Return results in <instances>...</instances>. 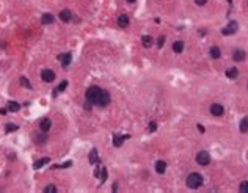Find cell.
<instances>
[{"instance_id": "obj_1", "label": "cell", "mask_w": 248, "mask_h": 193, "mask_svg": "<svg viewBox=\"0 0 248 193\" xmlns=\"http://www.w3.org/2000/svg\"><path fill=\"white\" fill-rule=\"evenodd\" d=\"M85 99L90 101L93 105H98V107H107L110 104V94L109 91H105L99 87H96V85H93V87H90L87 90V93H85Z\"/></svg>"}, {"instance_id": "obj_2", "label": "cell", "mask_w": 248, "mask_h": 193, "mask_svg": "<svg viewBox=\"0 0 248 193\" xmlns=\"http://www.w3.org/2000/svg\"><path fill=\"white\" fill-rule=\"evenodd\" d=\"M185 184H187V187L192 188V190L199 188V187L203 185V176H201L199 173H192V174H189V177H187V180H185Z\"/></svg>"}, {"instance_id": "obj_3", "label": "cell", "mask_w": 248, "mask_h": 193, "mask_svg": "<svg viewBox=\"0 0 248 193\" xmlns=\"http://www.w3.org/2000/svg\"><path fill=\"white\" fill-rule=\"evenodd\" d=\"M209 162H210V155H209V152L201 151V152L196 154V163H198V165L206 166V165H209Z\"/></svg>"}, {"instance_id": "obj_4", "label": "cell", "mask_w": 248, "mask_h": 193, "mask_svg": "<svg viewBox=\"0 0 248 193\" xmlns=\"http://www.w3.org/2000/svg\"><path fill=\"white\" fill-rule=\"evenodd\" d=\"M237 28H239V24L235 22V20H231V22L226 25L223 30H221V35H225V36H229V35H234L235 31H237Z\"/></svg>"}, {"instance_id": "obj_5", "label": "cell", "mask_w": 248, "mask_h": 193, "mask_svg": "<svg viewBox=\"0 0 248 193\" xmlns=\"http://www.w3.org/2000/svg\"><path fill=\"white\" fill-rule=\"evenodd\" d=\"M41 79L46 83H52L53 80H55V72H53L52 69H44L41 72Z\"/></svg>"}, {"instance_id": "obj_6", "label": "cell", "mask_w": 248, "mask_h": 193, "mask_svg": "<svg viewBox=\"0 0 248 193\" xmlns=\"http://www.w3.org/2000/svg\"><path fill=\"white\" fill-rule=\"evenodd\" d=\"M50 127H52V121L49 120V118H42L41 123H39V130L42 134H47L50 130Z\"/></svg>"}, {"instance_id": "obj_7", "label": "cell", "mask_w": 248, "mask_h": 193, "mask_svg": "<svg viewBox=\"0 0 248 193\" xmlns=\"http://www.w3.org/2000/svg\"><path fill=\"white\" fill-rule=\"evenodd\" d=\"M210 113L214 116H221L225 113V107L221 104H212L210 105Z\"/></svg>"}, {"instance_id": "obj_8", "label": "cell", "mask_w": 248, "mask_h": 193, "mask_svg": "<svg viewBox=\"0 0 248 193\" xmlns=\"http://www.w3.org/2000/svg\"><path fill=\"white\" fill-rule=\"evenodd\" d=\"M58 60H60V63L63 64L64 68L66 66H69V63H71V60H72V55L69 52H66V53H61V55L58 57Z\"/></svg>"}, {"instance_id": "obj_9", "label": "cell", "mask_w": 248, "mask_h": 193, "mask_svg": "<svg viewBox=\"0 0 248 193\" xmlns=\"http://www.w3.org/2000/svg\"><path fill=\"white\" fill-rule=\"evenodd\" d=\"M156 171L159 174H164L167 171V162H164V160H157L156 162Z\"/></svg>"}, {"instance_id": "obj_10", "label": "cell", "mask_w": 248, "mask_h": 193, "mask_svg": "<svg viewBox=\"0 0 248 193\" xmlns=\"http://www.w3.org/2000/svg\"><path fill=\"white\" fill-rule=\"evenodd\" d=\"M232 60H234V61H243V60H245V52L240 50V49L234 50V52H232Z\"/></svg>"}, {"instance_id": "obj_11", "label": "cell", "mask_w": 248, "mask_h": 193, "mask_svg": "<svg viewBox=\"0 0 248 193\" xmlns=\"http://www.w3.org/2000/svg\"><path fill=\"white\" fill-rule=\"evenodd\" d=\"M118 25H120L121 28L129 27V16L127 14H121L120 17H118Z\"/></svg>"}, {"instance_id": "obj_12", "label": "cell", "mask_w": 248, "mask_h": 193, "mask_svg": "<svg viewBox=\"0 0 248 193\" xmlns=\"http://www.w3.org/2000/svg\"><path fill=\"white\" fill-rule=\"evenodd\" d=\"M58 17L63 20V22H69V20H71V17H72V14H71V11H69V9H63V11H60Z\"/></svg>"}, {"instance_id": "obj_13", "label": "cell", "mask_w": 248, "mask_h": 193, "mask_svg": "<svg viewBox=\"0 0 248 193\" xmlns=\"http://www.w3.org/2000/svg\"><path fill=\"white\" fill-rule=\"evenodd\" d=\"M129 138V135H124V137H120V135H115L113 137V145L116 146V148H120L123 143H124V140H127Z\"/></svg>"}, {"instance_id": "obj_14", "label": "cell", "mask_w": 248, "mask_h": 193, "mask_svg": "<svg viewBox=\"0 0 248 193\" xmlns=\"http://www.w3.org/2000/svg\"><path fill=\"white\" fill-rule=\"evenodd\" d=\"M209 53H210V57H212L214 60H218L220 55H221V52H220V49H218L217 46H212V47L209 49Z\"/></svg>"}, {"instance_id": "obj_15", "label": "cell", "mask_w": 248, "mask_h": 193, "mask_svg": "<svg viewBox=\"0 0 248 193\" xmlns=\"http://www.w3.org/2000/svg\"><path fill=\"white\" fill-rule=\"evenodd\" d=\"M142 42H143L145 47H151V46H153V42H154V39H153L151 35H145V36H142Z\"/></svg>"}, {"instance_id": "obj_16", "label": "cell", "mask_w": 248, "mask_h": 193, "mask_svg": "<svg viewBox=\"0 0 248 193\" xmlns=\"http://www.w3.org/2000/svg\"><path fill=\"white\" fill-rule=\"evenodd\" d=\"M237 76H239V71H237V68H229L228 71H226V77L228 79H237Z\"/></svg>"}, {"instance_id": "obj_17", "label": "cell", "mask_w": 248, "mask_h": 193, "mask_svg": "<svg viewBox=\"0 0 248 193\" xmlns=\"http://www.w3.org/2000/svg\"><path fill=\"white\" fill-rule=\"evenodd\" d=\"M182 50H184V41H176V42H173V52L181 53Z\"/></svg>"}, {"instance_id": "obj_18", "label": "cell", "mask_w": 248, "mask_h": 193, "mask_svg": "<svg viewBox=\"0 0 248 193\" xmlns=\"http://www.w3.org/2000/svg\"><path fill=\"white\" fill-rule=\"evenodd\" d=\"M53 20H55V17H53L50 13H46L44 16H42V19H41V22L44 24V25H47V24H52Z\"/></svg>"}, {"instance_id": "obj_19", "label": "cell", "mask_w": 248, "mask_h": 193, "mask_svg": "<svg viewBox=\"0 0 248 193\" xmlns=\"http://www.w3.org/2000/svg\"><path fill=\"white\" fill-rule=\"evenodd\" d=\"M99 162V157H98V151L96 149H91V152H90V163H98Z\"/></svg>"}, {"instance_id": "obj_20", "label": "cell", "mask_w": 248, "mask_h": 193, "mask_svg": "<svg viewBox=\"0 0 248 193\" xmlns=\"http://www.w3.org/2000/svg\"><path fill=\"white\" fill-rule=\"evenodd\" d=\"M46 163H49V159H47V157H46V159H41V160H36V162L33 163V168H35V170H39L41 166H44Z\"/></svg>"}, {"instance_id": "obj_21", "label": "cell", "mask_w": 248, "mask_h": 193, "mask_svg": "<svg viewBox=\"0 0 248 193\" xmlns=\"http://www.w3.org/2000/svg\"><path fill=\"white\" fill-rule=\"evenodd\" d=\"M240 132L242 134H246L248 132V116H245L243 120L240 121Z\"/></svg>"}, {"instance_id": "obj_22", "label": "cell", "mask_w": 248, "mask_h": 193, "mask_svg": "<svg viewBox=\"0 0 248 193\" xmlns=\"http://www.w3.org/2000/svg\"><path fill=\"white\" fill-rule=\"evenodd\" d=\"M66 87H68V80H63V82L58 85V87H57V90L53 91V93H55V94H58V93H61V91H64V90H66Z\"/></svg>"}, {"instance_id": "obj_23", "label": "cell", "mask_w": 248, "mask_h": 193, "mask_svg": "<svg viewBox=\"0 0 248 193\" xmlns=\"http://www.w3.org/2000/svg\"><path fill=\"white\" fill-rule=\"evenodd\" d=\"M19 109H20V105L17 102H8V110L9 112H19Z\"/></svg>"}, {"instance_id": "obj_24", "label": "cell", "mask_w": 248, "mask_h": 193, "mask_svg": "<svg viewBox=\"0 0 248 193\" xmlns=\"http://www.w3.org/2000/svg\"><path fill=\"white\" fill-rule=\"evenodd\" d=\"M17 129H19V127H17L16 124H11V123H8V124L5 126V130H6V132H14V130H17Z\"/></svg>"}, {"instance_id": "obj_25", "label": "cell", "mask_w": 248, "mask_h": 193, "mask_svg": "<svg viewBox=\"0 0 248 193\" xmlns=\"http://www.w3.org/2000/svg\"><path fill=\"white\" fill-rule=\"evenodd\" d=\"M72 165V162H71V160H68V162H64V163H61V165H53L52 168L53 170H57V168H68V166H71Z\"/></svg>"}, {"instance_id": "obj_26", "label": "cell", "mask_w": 248, "mask_h": 193, "mask_svg": "<svg viewBox=\"0 0 248 193\" xmlns=\"http://www.w3.org/2000/svg\"><path fill=\"white\" fill-rule=\"evenodd\" d=\"M33 138H35V141H39V145H42L46 141V134L44 135H35Z\"/></svg>"}, {"instance_id": "obj_27", "label": "cell", "mask_w": 248, "mask_h": 193, "mask_svg": "<svg viewBox=\"0 0 248 193\" xmlns=\"http://www.w3.org/2000/svg\"><path fill=\"white\" fill-rule=\"evenodd\" d=\"M20 85H22V87H25V88H31V85H30V82H28V79H25V77H22L20 79Z\"/></svg>"}, {"instance_id": "obj_28", "label": "cell", "mask_w": 248, "mask_h": 193, "mask_svg": "<svg viewBox=\"0 0 248 193\" xmlns=\"http://www.w3.org/2000/svg\"><path fill=\"white\" fill-rule=\"evenodd\" d=\"M44 191H46V193H55V191H57V187L50 184V185H47V187H44Z\"/></svg>"}, {"instance_id": "obj_29", "label": "cell", "mask_w": 248, "mask_h": 193, "mask_svg": "<svg viewBox=\"0 0 248 193\" xmlns=\"http://www.w3.org/2000/svg\"><path fill=\"white\" fill-rule=\"evenodd\" d=\"M239 190H240L242 193H245V191H248V182H246V180H243V182H242V184L239 185Z\"/></svg>"}, {"instance_id": "obj_30", "label": "cell", "mask_w": 248, "mask_h": 193, "mask_svg": "<svg viewBox=\"0 0 248 193\" xmlns=\"http://www.w3.org/2000/svg\"><path fill=\"white\" fill-rule=\"evenodd\" d=\"M107 180V168H101V182Z\"/></svg>"}, {"instance_id": "obj_31", "label": "cell", "mask_w": 248, "mask_h": 193, "mask_svg": "<svg viewBox=\"0 0 248 193\" xmlns=\"http://www.w3.org/2000/svg\"><path fill=\"white\" fill-rule=\"evenodd\" d=\"M156 129H157V124H156L154 121H151L149 126H148V130H149V132H156Z\"/></svg>"}, {"instance_id": "obj_32", "label": "cell", "mask_w": 248, "mask_h": 193, "mask_svg": "<svg viewBox=\"0 0 248 193\" xmlns=\"http://www.w3.org/2000/svg\"><path fill=\"white\" fill-rule=\"evenodd\" d=\"M164 44H165V36H160V38L157 39V46H159V47H164Z\"/></svg>"}, {"instance_id": "obj_33", "label": "cell", "mask_w": 248, "mask_h": 193, "mask_svg": "<svg viewBox=\"0 0 248 193\" xmlns=\"http://www.w3.org/2000/svg\"><path fill=\"white\" fill-rule=\"evenodd\" d=\"M195 3L199 5V6H203V5H206V3H207V0H195Z\"/></svg>"}, {"instance_id": "obj_34", "label": "cell", "mask_w": 248, "mask_h": 193, "mask_svg": "<svg viewBox=\"0 0 248 193\" xmlns=\"http://www.w3.org/2000/svg\"><path fill=\"white\" fill-rule=\"evenodd\" d=\"M198 130H199L201 134H204V132H206V130H204V126H201V124H198Z\"/></svg>"}, {"instance_id": "obj_35", "label": "cell", "mask_w": 248, "mask_h": 193, "mask_svg": "<svg viewBox=\"0 0 248 193\" xmlns=\"http://www.w3.org/2000/svg\"><path fill=\"white\" fill-rule=\"evenodd\" d=\"M99 174H101V168H98V170L94 171V176H96V177H99Z\"/></svg>"}, {"instance_id": "obj_36", "label": "cell", "mask_w": 248, "mask_h": 193, "mask_svg": "<svg viewBox=\"0 0 248 193\" xmlns=\"http://www.w3.org/2000/svg\"><path fill=\"white\" fill-rule=\"evenodd\" d=\"M126 2H127V3H135L137 0H126Z\"/></svg>"}]
</instances>
